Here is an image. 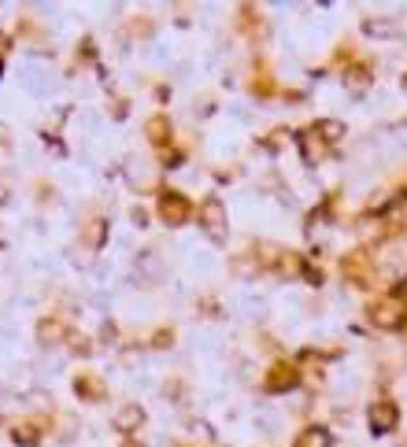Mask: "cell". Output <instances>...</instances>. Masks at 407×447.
Wrapping results in <instances>:
<instances>
[{"label": "cell", "instance_id": "1", "mask_svg": "<svg viewBox=\"0 0 407 447\" xmlns=\"http://www.w3.org/2000/svg\"><path fill=\"white\" fill-rule=\"evenodd\" d=\"M200 226L211 240H222L226 237V214H222V204L219 200H204L200 204Z\"/></svg>", "mask_w": 407, "mask_h": 447}, {"label": "cell", "instance_id": "2", "mask_svg": "<svg viewBox=\"0 0 407 447\" xmlns=\"http://www.w3.org/2000/svg\"><path fill=\"white\" fill-rule=\"evenodd\" d=\"M159 214H163V219H167L171 226H178V222L189 219V204H185L178 192H163V196H159Z\"/></svg>", "mask_w": 407, "mask_h": 447}, {"label": "cell", "instance_id": "3", "mask_svg": "<svg viewBox=\"0 0 407 447\" xmlns=\"http://www.w3.org/2000/svg\"><path fill=\"white\" fill-rule=\"evenodd\" d=\"M370 318H374V325H382V329H393V325H400V318H403V307L393 300V303H378L370 310Z\"/></svg>", "mask_w": 407, "mask_h": 447}, {"label": "cell", "instance_id": "4", "mask_svg": "<svg viewBox=\"0 0 407 447\" xmlns=\"http://www.w3.org/2000/svg\"><path fill=\"white\" fill-rule=\"evenodd\" d=\"M370 425L378 429V433H389V429L396 425V407L393 403H374L370 407Z\"/></svg>", "mask_w": 407, "mask_h": 447}, {"label": "cell", "instance_id": "5", "mask_svg": "<svg viewBox=\"0 0 407 447\" xmlns=\"http://www.w3.org/2000/svg\"><path fill=\"white\" fill-rule=\"evenodd\" d=\"M297 447H330V433L319 429V425H311V429H304V433L297 436Z\"/></svg>", "mask_w": 407, "mask_h": 447}, {"label": "cell", "instance_id": "6", "mask_svg": "<svg viewBox=\"0 0 407 447\" xmlns=\"http://www.w3.org/2000/svg\"><path fill=\"white\" fill-rule=\"evenodd\" d=\"M141 418H144L141 407H122V410L115 414V425H119V429H137V425H141Z\"/></svg>", "mask_w": 407, "mask_h": 447}, {"label": "cell", "instance_id": "7", "mask_svg": "<svg viewBox=\"0 0 407 447\" xmlns=\"http://www.w3.org/2000/svg\"><path fill=\"white\" fill-rule=\"evenodd\" d=\"M15 440H19V443H38V429H30V425H15Z\"/></svg>", "mask_w": 407, "mask_h": 447}]
</instances>
